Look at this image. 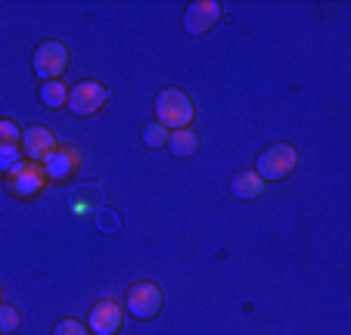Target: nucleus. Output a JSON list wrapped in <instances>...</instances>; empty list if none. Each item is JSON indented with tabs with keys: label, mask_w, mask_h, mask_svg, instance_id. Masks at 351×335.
Here are the masks:
<instances>
[{
	"label": "nucleus",
	"mask_w": 351,
	"mask_h": 335,
	"mask_svg": "<svg viewBox=\"0 0 351 335\" xmlns=\"http://www.w3.org/2000/svg\"><path fill=\"white\" fill-rule=\"evenodd\" d=\"M66 99H69V87L62 84V81H44V84H40V103H44L47 109L66 106Z\"/></svg>",
	"instance_id": "nucleus-13"
},
{
	"label": "nucleus",
	"mask_w": 351,
	"mask_h": 335,
	"mask_svg": "<svg viewBox=\"0 0 351 335\" xmlns=\"http://www.w3.org/2000/svg\"><path fill=\"white\" fill-rule=\"evenodd\" d=\"M295 164H298V152L292 149L289 143H274L258 156L255 174H258L265 184H271V180H283L286 174H292Z\"/></svg>",
	"instance_id": "nucleus-2"
},
{
	"label": "nucleus",
	"mask_w": 351,
	"mask_h": 335,
	"mask_svg": "<svg viewBox=\"0 0 351 335\" xmlns=\"http://www.w3.org/2000/svg\"><path fill=\"white\" fill-rule=\"evenodd\" d=\"M34 75L40 81H60V75L69 69V50L60 40H44V44L34 50Z\"/></svg>",
	"instance_id": "nucleus-4"
},
{
	"label": "nucleus",
	"mask_w": 351,
	"mask_h": 335,
	"mask_svg": "<svg viewBox=\"0 0 351 335\" xmlns=\"http://www.w3.org/2000/svg\"><path fill=\"white\" fill-rule=\"evenodd\" d=\"M221 19V3L218 0H193L184 13V28L190 34H202Z\"/></svg>",
	"instance_id": "nucleus-9"
},
{
	"label": "nucleus",
	"mask_w": 351,
	"mask_h": 335,
	"mask_svg": "<svg viewBox=\"0 0 351 335\" xmlns=\"http://www.w3.org/2000/svg\"><path fill=\"white\" fill-rule=\"evenodd\" d=\"M165 146L174 152V156H193V152L199 149V137L190 131V127H180V131H171V137H168Z\"/></svg>",
	"instance_id": "nucleus-12"
},
{
	"label": "nucleus",
	"mask_w": 351,
	"mask_h": 335,
	"mask_svg": "<svg viewBox=\"0 0 351 335\" xmlns=\"http://www.w3.org/2000/svg\"><path fill=\"white\" fill-rule=\"evenodd\" d=\"M53 335H87V329L78 320H60L53 326Z\"/></svg>",
	"instance_id": "nucleus-18"
},
{
	"label": "nucleus",
	"mask_w": 351,
	"mask_h": 335,
	"mask_svg": "<svg viewBox=\"0 0 351 335\" xmlns=\"http://www.w3.org/2000/svg\"><path fill=\"white\" fill-rule=\"evenodd\" d=\"M7 186H10V193H13V196H19V199L38 196V193L47 186L44 168H40L38 162H22L19 168H13V171L7 174Z\"/></svg>",
	"instance_id": "nucleus-7"
},
{
	"label": "nucleus",
	"mask_w": 351,
	"mask_h": 335,
	"mask_svg": "<svg viewBox=\"0 0 351 335\" xmlns=\"http://www.w3.org/2000/svg\"><path fill=\"white\" fill-rule=\"evenodd\" d=\"M16 329H19V310L10 304H0V335L16 332Z\"/></svg>",
	"instance_id": "nucleus-17"
},
{
	"label": "nucleus",
	"mask_w": 351,
	"mask_h": 335,
	"mask_svg": "<svg viewBox=\"0 0 351 335\" xmlns=\"http://www.w3.org/2000/svg\"><path fill=\"white\" fill-rule=\"evenodd\" d=\"M168 137H171V131H168L165 125H159V121H153V125L143 127V143L146 146H165Z\"/></svg>",
	"instance_id": "nucleus-16"
},
{
	"label": "nucleus",
	"mask_w": 351,
	"mask_h": 335,
	"mask_svg": "<svg viewBox=\"0 0 351 335\" xmlns=\"http://www.w3.org/2000/svg\"><path fill=\"white\" fill-rule=\"evenodd\" d=\"M162 304H165V298H162V289L159 283H137L131 286V292H128V314L137 317V320H153V317H159Z\"/></svg>",
	"instance_id": "nucleus-5"
},
{
	"label": "nucleus",
	"mask_w": 351,
	"mask_h": 335,
	"mask_svg": "<svg viewBox=\"0 0 351 335\" xmlns=\"http://www.w3.org/2000/svg\"><path fill=\"white\" fill-rule=\"evenodd\" d=\"M7 146H22V127L10 119H0V149Z\"/></svg>",
	"instance_id": "nucleus-14"
},
{
	"label": "nucleus",
	"mask_w": 351,
	"mask_h": 335,
	"mask_svg": "<svg viewBox=\"0 0 351 335\" xmlns=\"http://www.w3.org/2000/svg\"><path fill=\"white\" fill-rule=\"evenodd\" d=\"M56 149H60V140H56V134L50 127L32 125L28 131H22V156H25V162L44 164Z\"/></svg>",
	"instance_id": "nucleus-6"
},
{
	"label": "nucleus",
	"mask_w": 351,
	"mask_h": 335,
	"mask_svg": "<svg viewBox=\"0 0 351 335\" xmlns=\"http://www.w3.org/2000/svg\"><path fill=\"white\" fill-rule=\"evenodd\" d=\"M78 164H81V152L75 149V146H60L40 168H44L47 180H66L69 174L78 171Z\"/></svg>",
	"instance_id": "nucleus-10"
},
{
	"label": "nucleus",
	"mask_w": 351,
	"mask_h": 335,
	"mask_svg": "<svg viewBox=\"0 0 351 335\" xmlns=\"http://www.w3.org/2000/svg\"><path fill=\"white\" fill-rule=\"evenodd\" d=\"M193 115H196L193 99L186 97L184 90H178V87H165V90L156 97V121H159V125H165L168 131L190 127Z\"/></svg>",
	"instance_id": "nucleus-1"
},
{
	"label": "nucleus",
	"mask_w": 351,
	"mask_h": 335,
	"mask_svg": "<svg viewBox=\"0 0 351 335\" xmlns=\"http://www.w3.org/2000/svg\"><path fill=\"white\" fill-rule=\"evenodd\" d=\"M121 317H125V310L119 308V301L103 298V301H97L90 308V314H87V329H90L93 335H115L121 326Z\"/></svg>",
	"instance_id": "nucleus-8"
},
{
	"label": "nucleus",
	"mask_w": 351,
	"mask_h": 335,
	"mask_svg": "<svg viewBox=\"0 0 351 335\" xmlns=\"http://www.w3.org/2000/svg\"><path fill=\"white\" fill-rule=\"evenodd\" d=\"M0 304H3V292H0Z\"/></svg>",
	"instance_id": "nucleus-19"
},
{
	"label": "nucleus",
	"mask_w": 351,
	"mask_h": 335,
	"mask_svg": "<svg viewBox=\"0 0 351 335\" xmlns=\"http://www.w3.org/2000/svg\"><path fill=\"white\" fill-rule=\"evenodd\" d=\"M265 180L258 177L255 171H243V174H237L233 177V184H230V193L237 199H245V202H252V199H258L261 193H265Z\"/></svg>",
	"instance_id": "nucleus-11"
},
{
	"label": "nucleus",
	"mask_w": 351,
	"mask_h": 335,
	"mask_svg": "<svg viewBox=\"0 0 351 335\" xmlns=\"http://www.w3.org/2000/svg\"><path fill=\"white\" fill-rule=\"evenodd\" d=\"M22 162H25L22 146H7V149H0V174H10L13 168H19Z\"/></svg>",
	"instance_id": "nucleus-15"
},
{
	"label": "nucleus",
	"mask_w": 351,
	"mask_h": 335,
	"mask_svg": "<svg viewBox=\"0 0 351 335\" xmlns=\"http://www.w3.org/2000/svg\"><path fill=\"white\" fill-rule=\"evenodd\" d=\"M109 103V87L103 81H78L69 87V112L72 115H93Z\"/></svg>",
	"instance_id": "nucleus-3"
}]
</instances>
